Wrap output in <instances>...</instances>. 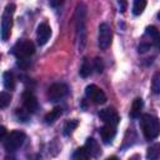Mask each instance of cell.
Instances as JSON below:
<instances>
[{"mask_svg":"<svg viewBox=\"0 0 160 160\" xmlns=\"http://www.w3.org/2000/svg\"><path fill=\"white\" fill-rule=\"evenodd\" d=\"M140 125L146 140H154L160 135V121L158 118L150 114H144L140 119Z\"/></svg>","mask_w":160,"mask_h":160,"instance_id":"cell-2","label":"cell"},{"mask_svg":"<svg viewBox=\"0 0 160 160\" xmlns=\"http://www.w3.org/2000/svg\"><path fill=\"white\" fill-rule=\"evenodd\" d=\"M145 36L150 39V44L155 46L160 45V31L155 26H148L145 30Z\"/></svg>","mask_w":160,"mask_h":160,"instance_id":"cell-14","label":"cell"},{"mask_svg":"<svg viewBox=\"0 0 160 160\" xmlns=\"http://www.w3.org/2000/svg\"><path fill=\"white\" fill-rule=\"evenodd\" d=\"M146 0H134V5H132V12L134 15H140L142 14V11L146 8Z\"/></svg>","mask_w":160,"mask_h":160,"instance_id":"cell-19","label":"cell"},{"mask_svg":"<svg viewBox=\"0 0 160 160\" xmlns=\"http://www.w3.org/2000/svg\"><path fill=\"white\" fill-rule=\"evenodd\" d=\"M15 11V5L14 4H9L6 5L4 12H2V18H1V39L4 41H6L10 38L11 34V28H12V15Z\"/></svg>","mask_w":160,"mask_h":160,"instance_id":"cell-4","label":"cell"},{"mask_svg":"<svg viewBox=\"0 0 160 160\" xmlns=\"http://www.w3.org/2000/svg\"><path fill=\"white\" fill-rule=\"evenodd\" d=\"M119 6H120V11L124 12L126 10V0H119Z\"/></svg>","mask_w":160,"mask_h":160,"instance_id":"cell-28","label":"cell"},{"mask_svg":"<svg viewBox=\"0 0 160 160\" xmlns=\"http://www.w3.org/2000/svg\"><path fill=\"white\" fill-rule=\"evenodd\" d=\"M10 100H11L10 94L6 92V91H2V92L0 94V108H1V109H5V108L10 104Z\"/></svg>","mask_w":160,"mask_h":160,"instance_id":"cell-24","label":"cell"},{"mask_svg":"<svg viewBox=\"0 0 160 160\" xmlns=\"http://www.w3.org/2000/svg\"><path fill=\"white\" fill-rule=\"evenodd\" d=\"M2 82H4L5 89L12 90L15 88V76H14V74L11 71H5L2 74Z\"/></svg>","mask_w":160,"mask_h":160,"instance_id":"cell-15","label":"cell"},{"mask_svg":"<svg viewBox=\"0 0 160 160\" xmlns=\"http://www.w3.org/2000/svg\"><path fill=\"white\" fill-rule=\"evenodd\" d=\"M61 114H62V109H61V108H55V109H52L50 112H48V114L45 115L44 120H45L46 124H52L54 121H56V120L60 118Z\"/></svg>","mask_w":160,"mask_h":160,"instance_id":"cell-16","label":"cell"},{"mask_svg":"<svg viewBox=\"0 0 160 160\" xmlns=\"http://www.w3.org/2000/svg\"><path fill=\"white\" fill-rule=\"evenodd\" d=\"M6 135H8V134H6V129H5V126H0V140L2 141V140L5 139Z\"/></svg>","mask_w":160,"mask_h":160,"instance_id":"cell-27","label":"cell"},{"mask_svg":"<svg viewBox=\"0 0 160 160\" xmlns=\"http://www.w3.org/2000/svg\"><path fill=\"white\" fill-rule=\"evenodd\" d=\"M111 39H112L111 28L106 22H101L99 25V36H98L99 48L102 49V50L108 49L110 46V44H111Z\"/></svg>","mask_w":160,"mask_h":160,"instance_id":"cell-6","label":"cell"},{"mask_svg":"<svg viewBox=\"0 0 160 160\" xmlns=\"http://www.w3.org/2000/svg\"><path fill=\"white\" fill-rule=\"evenodd\" d=\"M90 74H91V65H90V62L85 59V60L82 61L81 68H80V75H81L82 78H88Z\"/></svg>","mask_w":160,"mask_h":160,"instance_id":"cell-23","label":"cell"},{"mask_svg":"<svg viewBox=\"0 0 160 160\" xmlns=\"http://www.w3.org/2000/svg\"><path fill=\"white\" fill-rule=\"evenodd\" d=\"M151 90L154 94H160V72H156L151 80Z\"/></svg>","mask_w":160,"mask_h":160,"instance_id":"cell-22","label":"cell"},{"mask_svg":"<svg viewBox=\"0 0 160 160\" xmlns=\"http://www.w3.org/2000/svg\"><path fill=\"white\" fill-rule=\"evenodd\" d=\"M78 125H79L78 120H69V121H66L65 125H64V134L65 135H70L78 128Z\"/></svg>","mask_w":160,"mask_h":160,"instance_id":"cell-21","label":"cell"},{"mask_svg":"<svg viewBox=\"0 0 160 160\" xmlns=\"http://www.w3.org/2000/svg\"><path fill=\"white\" fill-rule=\"evenodd\" d=\"M51 36V29L49 26L48 22H41L38 26V31H36V39H38V44L39 45H45L48 42V40Z\"/></svg>","mask_w":160,"mask_h":160,"instance_id":"cell-11","label":"cell"},{"mask_svg":"<svg viewBox=\"0 0 160 160\" xmlns=\"http://www.w3.org/2000/svg\"><path fill=\"white\" fill-rule=\"evenodd\" d=\"M84 146H85L86 151L89 152L90 158H98V156L101 154V150H100V146H99L98 141H96L95 139H92V138L88 139Z\"/></svg>","mask_w":160,"mask_h":160,"instance_id":"cell-13","label":"cell"},{"mask_svg":"<svg viewBox=\"0 0 160 160\" xmlns=\"http://www.w3.org/2000/svg\"><path fill=\"white\" fill-rule=\"evenodd\" d=\"M99 118H100L105 124H109V125H112V126H116V125L119 124V120H120L119 114L116 112V110L110 109V108L100 110Z\"/></svg>","mask_w":160,"mask_h":160,"instance_id":"cell-10","label":"cell"},{"mask_svg":"<svg viewBox=\"0 0 160 160\" xmlns=\"http://www.w3.org/2000/svg\"><path fill=\"white\" fill-rule=\"evenodd\" d=\"M158 18H159V20H160V11H159V14H158Z\"/></svg>","mask_w":160,"mask_h":160,"instance_id":"cell-29","label":"cell"},{"mask_svg":"<svg viewBox=\"0 0 160 160\" xmlns=\"http://www.w3.org/2000/svg\"><path fill=\"white\" fill-rule=\"evenodd\" d=\"M141 109H142V100L140 98H136L132 101V106H131V110H130V116L134 118V119L138 118V116H140Z\"/></svg>","mask_w":160,"mask_h":160,"instance_id":"cell-17","label":"cell"},{"mask_svg":"<svg viewBox=\"0 0 160 160\" xmlns=\"http://www.w3.org/2000/svg\"><path fill=\"white\" fill-rule=\"evenodd\" d=\"M85 94L95 104H100L101 105V104H105L106 102V95H105V92L100 88H98L96 85H94V84H90V85L86 86Z\"/></svg>","mask_w":160,"mask_h":160,"instance_id":"cell-8","label":"cell"},{"mask_svg":"<svg viewBox=\"0 0 160 160\" xmlns=\"http://www.w3.org/2000/svg\"><path fill=\"white\" fill-rule=\"evenodd\" d=\"M22 104H24V109L28 114H32L38 110V100L35 98V95L30 91L26 90L22 94Z\"/></svg>","mask_w":160,"mask_h":160,"instance_id":"cell-9","label":"cell"},{"mask_svg":"<svg viewBox=\"0 0 160 160\" xmlns=\"http://www.w3.org/2000/svg\"><path fill=\"white\" fill-rule=\"evenodd\" d=\"M89 158H90V155H89V152L86 151L85 146L79 148V149L72 154V159H75V160H85V159H89Z\"/></svg>","mask_w":160,"mask_h":160,"instance_id":"cell-20","label":"cell"},{"mask_svg":"<svg viewBox=\"0 0 160 160\" xmlns=\"http://www.w3.org/2000/svg\"><path fill=\"white\" fill-rule=\"evenodd\" d=\"M62 4H64V0H50V5L52 8H59Z\"/></svg>","mask_w":160,"mask_h":160,"instance_id":"cell-26","label":"cell"},{"mask_svg":"<svg viewBox=\"0 0 160 160\" xmlns=\"http://www.w3.org/2000/svg\"><path fill=\"white\" fill-rule=\"evenodd\" d=\"M68 94V86L62 82H55L52 84L49 89H48V92H46V96L50 101H59L61 100L65 95Z\"/></svg>","mask_w":160,"mask_h":160,"instance_id":"cell-7","label":"cell"},{"mask_svg":"<svg viewBox=\"0 0 160 160\" xmlns=\"http://www.w3.org/2000/svg\"><path fill=\"white\" fill-rule=\"evenodd\" d=\"M25 132L20 131V130H14L11 132H9L5 139L2 140V144H4V149L9 152H12V151H16L25 141Z\"/></svg>","mask_w":160,"mask_h":160,"instance_id":"cell-3","label":"cell"},{"mask_svg":"<svg viewBox=\"0 0 160 160\" xmlns=\"http://www.w3.org/2000/svg\"><path fill=\"white\" fill-rule=\"evenodd\" d=\"M146 158L150 159V160H154V159H159L160 158V144H154L151 145L148 151H146Z\"/></svg>","mask_w":160,"mask_h":160,"instance_id":"cell-18","label":"cell"},{"mask_svg":"<svg viewBox=\"0 0 160 160\" xmlns=\"http://www.w3.org/2000/svg\"><path fill=\"white\" fill-rule=\"evenodd\" d=\"M94 68L98 72H102V69H104V65H102V61L100 58H95L94 60Z\"/></svg>","mask_w":160,"mask_h":160,"instance_id":"cell-25","label":"cell"},{"mask_svg":"<svg viewBox=\"0 0 160 160\" xmlns=\"http://www.w3.org/2000/svg\"><path fill=\"white\" fill-rule=\"evenodd\" d=\"M34 52L35 46L30 40H19L12 48V54L18 60H29V58Z\"/></svg>","mask_w":160,"mask_h":160,"instance_id":"cell-5","label":"cell"},{"mask_svg":"<svg viewBox=\"0 0 160 160\" xmlns=\"http://www.w3.org/2000/svg\"><path fill=\"white\" fill-rule=\"evenodd\" d=\"M115 135H116V130H115V126H112V125L105 124V125L100 129V136H101V139L104 140V142H106V144L111 142V141L114 140Z\"/></svg>","mask_w":160,"mask_h":160,"instance_id":"cell-12","label":"cell"},{"mask_svg":"<svg viewBox=\"0 0 160 160\" xmlns=\"http://www.w3.org/2000/svg\"><path fill=\"white\" fill-rule=\"evenodd\" d=\"M75 29H76V38L79 41V48L82 49L85 45V39H86V6L82 2L78 4L76 6Z\"/></svg>","mask_w":160,"mask_h":160,"instance_id":"cell-1","label":"cell"}]
</instances>
